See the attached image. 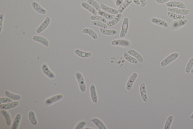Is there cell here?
Returning <instances> with one entry per match:
<instances>
[{
  "label": "cell",
  "mask_w": 193,
  "mask_h": 129,
  "mask_svg": "<svg viewBox=\"0 0 193 129\" xmlns=\"http://www.w3.org/2000/svg\"><path fill=\"white\" fill-rule=\"evenodd\" d=\"M51 22V19L47 16L43 22L42 23L40 26L37 28L36 30V33L37 34H40L45 30Z\"/></svg>",
  "instance_id": "obj_4"
},
{
  "label": "cell",
  "mask_w": 193,
  "mask_h": 129,
  "mask_svg": "<svg viewBox=\"0 0 193 129\" xmlns=\"http://www.w3.org/2000/svg\"><path fill=\"white\" fill-rule=\"evenodd\" d=\"M100 31L103 35L107 36H113L117 33V30H108L107 29L100 28Z\"/></svg>",
  "instance_id": "obj_26"
},
{
  "label": "cell",
  "mask_w": 193,
  "mask_h": 129,
  "mask_svg": "<svg viewBox=\"0 0 193 129\" xmlns=\"http://www.w3.org/2000/svg\"><path fill=\"white\" fill-rule=\"evenodd\" d=\"M122 15L121 13H118L116 15L115 17L113 20H111V21L107 22V25L108 26H115L120 21L121 19H122Z\"/></svg>",
  "instance_id": "obj_20"
},
{
  "label": "cell",
  "mask_w": 193,
  "mask_h": 129,
  "mask_svg": "<svg viewBox=\"0 0 193 129\" xmlns=\"http://www.w3.org/2000/svg\"><path fill=\"white\" fill-rule=\"evenodd\" d=\"M138 77V74L136 73H134L130 77L126 84V88L128 91H130L135 81Z\"/></svg>",
  "instance_id": "obj_7"
},
{
  "label": "cell",
  "mask_w": 193,
  "mask_h": 129,
  "mask_svg": "<svg viewBox=\"0 0 193 129\" xmlns=\"http://www.w3.org/2000/svg\"><path fill=\"white\" fill-rule=\"evenodd\" d=\"M90 92L91 97L93 103H97L98 102V95L95 86L94 84H92L90 87Z\"/></svg>",
  "instance_id": "obj_16"
},
{
  "label": "cell",
  "mask_w": 193,
  "mask_h": 129,
  "mask_svg": "<svg viewBox=\"0 0 193 129\" xmlns=\"http://www.w3.org/2000/svg\"><path fill=\"white\" fill-rule=\"evenodd\" d=\"M91 121L99 129H107L104 124L99 119L97 118H94L91 120Z\"/></svg>",
  "instance_id": "obj_27"
},
{
  "label": "cell",
  "mask_w": 193,
  "mask_h": 129,
  "mask_svg": "<svg viewBox=\"0 0 193 129\" xmlns=\"http://www.w3.org/2000/svg\"><path fill=\"white\" fill-rule=\"evenodd\" d=\"M151 22L155 24L158 25L163 27L167 28L169 26L168 24L166 21L157 17H153L151 18Z\"/></svg>",
  "instance_id": "obj_12"
},
{
  "label": "cell",
  "mask_w": 193,
  "mask_h": 129,
  "mask_svg": "<svg viewBox=\"0 0 193 129\" xmlns=\"http://www.w3.org/2000/svg\"><path fill=\"white\" fill-rule=\"evenodd\" d=\"M126 0H117L116 2V6H120L123 2H124Z\"/></svg>",
  "instance_id": "obj_43"
},
{
  "label": "cell",
  "mask_w": 193,
  "mask_h": 129,
  "mask_svg": "<svg viewBox=\"0 0 193 129\" xmlns=\"http://www.w3.org/2000/svg\"><path fill=\"white\" fill-rule=\"evenodd\" d=\"M74 53L78 56L83 58H88L90 57L92 55L91 52H86L82 51L79 49H76Z\"/></svg>",
  "instance_id": "obj_21"
},
{
  "label": "cell",
  "mask_w": 193,
  "mask_h": 129,
  "mask_svg": "<svg viewBox=\"0 0 193 129\" xmlns=\"http://www.w3.org/2000/svg\"><path fill=\"white\" fill-rule=\"evenodd\" d=\"M132 1L137 6H139L140 5V2L139 0H132Z\"/></svg>",
  "instance_id": "obj_45"
},
{
  "label": "cell",
  "mask_w": 193,
  "mask_h": 129,
  "mask_svg": "<svg viewBox=\"0 0 193 129\" xmlns=\"http://www.w3.org/2000/svg\"><path fill=\"white\" fill-rule=\"evenodd\" d=\"M4 15L3 14H1L0 15V28H1V32L2 30V26H3V21Z\"/></svg>",
  "instance_id": "obj_40"
},
{
  "label": "cell",
  "mask_w": 193,
  "mask_h": 129,
  "mask_svg": "<svg viewBox=\"0 0 193 129\" xmlns=\"http://www.w3.org/2000/svg\"><path fill=\"white\" fill-rule=\"evenodd\" d=\"M5 94H6L7 97L12 100H20L21 98V96L19 95L16 94L15 93H11V92L8 90L6 91Z\"/></svg>",
  "instance_id": "obj_30"
},
{
  "label": "cell",
  "mask_w": 193,
  "mask_h": 129,
  "mask_svg": "<svg viewBox=\"0 0 193 129\" xmlns=\"http://www.w3.org/2000/svg\"><path fill=\"white\" fill-rule=\"evenodd\" d=\"M82 33L89 35L94 40H96L98 39V37L97 33L91 29L84 28L82 31Z\"/></svg>",
  "instance_id": "obj_22"
},
{
  "label": "cell",
  "mask_w": 193,
  "mask_h": 129,
  "mask_svg": "<svg viewBox=\"0 0 193 129\" xmlns=\"http://www.w3.org/2000/svg\"><path fill=\"white\" fill-rule=\"evenodd\" d=\"M190 119H191L193 120V112L191 116H190Z\"/></svg>",
  "instance_id": "obj_46"
},
{
  "label": "cell",
  "mask_w": 193,
  "mask_h": 129,
  "mask_svg": "<svg viewBox=\"0 0 193 129\" xmlns=\"http://www.w3.org/2000/svg\"><path fill=\"white\" fill-rule=\"evenodd\" d=\"M174 120V116L172 115H170L168 117L167 120L164 126V128L165 129H170Z\"/></svg>",
  "instance_id": "obj_36"
},
{
  "label": "cell",
  "mask_w": 193,
  "mask_h": 129,
  "mask_svg": "<svg viewBox=\"0 0 193 129\" xmlns=\"http://www.w3.org/2000/svg\"><path fill=\"white\" fill-rule=\"evenodd\" d=\"M167 15L170 18L173 20H180L185 19V17L184 15L176 14L173 13L168 11L167 12Z\"/></svg>",
  "instance_id": "obj_28"
},
{
  "label": "cell",
  "mask_w": 193,
  "mask_h": 129,
  "mask_svg": "<svg viewBox=\"0 0 193 129\" xmlns=\"http://www.w3.org/2000/svg\"><path fill=\"white\" fill-rule=\"evenodd\" d=\"M140 92L143 101L147 102L148 101L147 92H146L145 84L144 83H141L140 86Z\"/></svg>",
  "instance_id": "obj_8"
},
{
  "label": "cell",
  "mask_w": 193,
  "mask_h": 129,
  "mask_svg": "<svg viewBox=\"0 0 193 129\" xmlns=\"http://www.w3.org/2000/svg\"><path fill=\"white\" fill-rule=\"evenodd\" d=\"M193 67V57L189 60L187 64L186 68H185V71L186 73L188 74L191 71Z\"/></svg>",
  "instance_id": "obj_38"
},
{
  "label": "cell",
  "mask_w": 193,
  "mask_h": 129,
  "mask_svg": "<svg viewBox=\"0 0 193 129\" xmlns=\"http://www.w3.org/2000/svg\"><path fill=\"white\" fill-rule=\"evenodd\" d=\"M141 7H144L146 5V0H139Z\"/></svg>",
  "instance_id": "obj_44"
},
{
  "label": "cell",
  "mask_w": 193,
  "mask_h": 129,
  "mask_svg": "<svg viewBox=\"0 0 193 129\" xmlns=\"http://www.w3.org/2000/svg\"><path fill=\"white\" fill-rule=\"evenodd\" d=\"M190 73H191V74H193V67L192 69H191V71H190Z\"/></svg>",
  "instance_id": "obj_47"
},
{
  "label": "cell",
  "mask_w": 193,
  "mask_h": 129,
  "mask_svg": "<svg viewBox=\"0 0 193 129\" xmlns=\"http://www.w3.org/2000/svg\"><path fill=\"white\" fill-rule=\"evenodd\" d=\"M90 19L93 21H99L101 22L104 23H107V20L105 18L101 16H98V15H94L90 16Z\"/></svg>",
  "instance_id": "obj_35"
},
{
  "label": "cell",
  "mask_w": 193,
  "mask_h": 129,
  "mask_svg": "<svg viewBox=\"0 0 193 129\" xmlns=\"http://www.w3.org/2000/svg\"><path fill=\"white\" fill-rule=\"evenodd\" d=\"M123 56H124L125 59H126L129 62L134 64H137L138 63V61L137 59L129 55L127 52H125L123 53Z\"/></svg>",
  "instance_id": "obj_25"
},
{
  "label": "cell",
  "mask_w": 193,
  "mask_h": 129,
  "mask_svg": "<svg viewBox=\"0 0 193 129\" xmlns=\"http://www.w3.org/2000/svg\"><path fill=\"white\" fill-rule=\"evenodd\" d=\"M32 6L34 9L40 14L45 15L47 13L46 10L42 7L37 2L35 1L33 2Z\"/></svg>",
  "instance_id": "obj_14"
},
{
  "label": "cell",
  "mask_w": 193,
  "mask_h": 129,
  "mask_svg": "<svg viewBox=\"0 0 193 129\" xmlns=\"http://www.w3.org/2000/svg\"><path fill=\"white\" fill-rule=\"evenodd\" d=\"M129 25V20L128 17H125L122 23V29L120 34V37L123 38L127 35L128 31Z\"/></svg>",
  "instance_id": "obj_2"
},
{
  "label": "cell",
  "mask_w": 193,
  "mask_h": 129,
  "mask_svg": "<svg viewBox=\"0 0 193 129\" xmlns=\"http://www.w3.org/2000/svg\"><path fill=\"white\" fill-rule=\"evenodd\" d=\"M87 3L89 4L92 7H94L98 12L101 11V8L99 4L94 1V0H88L87 1Z\"/></svg>",
  "instance_id": "obj_34"
},
{
  "label": "cell",
  "mask_w": 193,
  "mask_h": 129,
  "mask_svg": "<svg viewBox=\"0 0 193 129\" xmlns=\"http://www.w3.org/2000/svg\"><path fill=\"white\" fill-rule=\"evenodd\" d=\"M100 7L101 9L104 12L114 15H117L119 13L118 10L112 8L108 7L103 3L100 4Z\"/></svg>",
  "instance_id": "obj_15"
},
{
  "label": "cell",
  "mask_w": 193,
  "mask_h": 129,
  "mask_svg": "<svg viewBox=\"0 0 193 129\" xmlns=\"http://www.w3.org/2000/svg\"><path fill=\"white\" fill-rule=\"evenodd\" d=\"M111 44L113 46H128L129 42L127 40H117L112 41Z\"/></svg>",
  "instance_id": "obj_18"
},
{
  "label": "cell",
  "mask_w": 193,
  "mask_h": 129,
  "mask_svg": "<svg viewBox=\"0 0 193 129\" xmlns=\"http://www.w3.org/2000/svg\"><path fill=\"white\" fill-rule=\"evenodd\" d=\"M167 9V10L170 12L176 14L184 15V16L188 14L190 12V10H189L177 8L168 7Z\"/></svg>",
  "instance_id": "obj_5"
},
{
  "label": "cell",
  "mask_w": 193,
  "mask_h": 129,
  "mask_svg": "<svg viewBox=\"0 0 193 129\" xmlns=\"http://www.w3.org/2000/svg\"><path fill=\"white\" fill-rule=\"evenodd\" d=\"M64 96L62 94H58L55 96H53L51 98H48L45 101V104L47 105H50L52 104L60 101L62 99Z\"/></svg>",
  "instance_id": "obj_13"
},
{
  "label": "cell",
  "mask_w": 193,
  "mask_h": 129,
  "mask_svg": "<svg viewBox=\"0 0 193 129\" xmlns=\"http://www.w3.org/2000/svg\"><path fill=\"white\" fill-rule=\"evenodd\" d=\"M12 102V100L8 97H1L0 98V102L1 104L10 103Z\"/></svg>",
  "instance_id": "obj_39"
},
{
  "label": "cell",
  "mask_w": 193,
  "mask_h": 129,
  "mask_svg": "<svg viewBox=\"0 0 193 129\" xmlns=\"http://www.w3.org/2000/svg\"><path fill=\"white\" fill-rule=\"evenodd\" d=\"M1 113L6 119L7 124L8 126H10L12 124V120L9 113L8 112V111H6V110H3L1 111Z\"/></svg>",
  "instance_id": "obj_29"
},
{
  "label": "cell",
  "mask_w": 193,
  "mask_h": 129,
  "mask_svg": "<svg viewBox=\"0 0 193 129\" xmlns=\"http://www.w3.org/2000/svg\"><path fill=\"white\" fill-rule=\"evenodd\" d=\"M86 125V123L84 121L80 122L79 125H78L77 126L76 128V129H82Z\"/></svg>",
  "instance_id": "obj_41"
},
{
  "label": "cell",
  "mask_w": 193,
  "mask_h": 129,
  "mask_svg": "<svg viewBox=\"0 0 193 129\" xmlns=\"http://www.w3.org/2000/svg\"><path fill=\"white\" fill-rule=\"evenodd\" d=\"M42 70L44 74L49 78L54 79L55 77V75L50 70L48 66L46 64H43L42 65Z\"/></svg>",
  "instance_id": "obj_11"
},
{
  "label": "cell",
  "mask_w": 193,
  "mask_h": 129,
  "mask_svg": "<svg viewBox=\"0 0 193 129\" xmlns=\"http://www.w3.org/2000/svg\"><path fill=\"white\" fill-rule=\"evenodd\" d=\"M91 24L92 26H98L100 28L107 29L108 26L106 24L101 21H92Z\"/></svg>",
  "instance_id": "obj_37"
},
{
  "label": "cell",
  "mask_w": 193,
  "mask_h": 129,
  "mask_svg": "<svg viewBox=\"0 0 193 129\" xmlns=\"http://www.w3.org/2000/svg\"><path fill=\"white\" fill-rule=\"evenodd\" d=\"M19 102L17 101L12 102L6 103L1 104L0 108L2 110H8L15 108L19 105Z\"/></svg>",
  "instance_id": "obj_9"
},
{
  "label": "cell",
  "mask_w": 193,
  "mask_h": 129,
  "mask_svg": "<svg viewBox=\"0 0 193 129\" xmlns=\"http://www.w3.org/2000/svg\"><path fill=\"white\" fill-rule=\"evenodd\" d=\"M187 20L186 19L179 20L178 21H175L173 24L174 28H180L185 26L187 23Z\"/></svg>",
  "instance_id": "obj_33"
},
{
  "label": "cell",
  "mask_w": 193,
  "mask_h": 129,
  "mask_svg": "<svg viewBox=\"0 0 193 129\" xmlns=\"http://www.w3.org/2000/svg\"><path fill=\"white\" fill-rule=\"evenodd\" d=\"M81 6L83 8L87 10L92 14L94 15H98V11L94 8V7H92L91 6L89 5V4L87 2H82L81 3Z\"/></svg>",
  "instance_id": "obj_17"
},
{
  "label": "cell",
  "mask_w": 193,
  "mask_h": 129,
  "mask_svg": "<svg viewBox=\"0 0 193 129\" xmlns=\"http://www.w3.org/2000/svg\"><path fill=\"white\" fill-rule=\"evenodd\" d=\"M166 6L168 7L177 8L181 9H185L186 6L185 4L180 1H171L166 3Z\"/></svg>",
  "instance_id": "obj_10"
},
{
  "label": "cell",
  "mask_w": 193,
  "mask_h": 129,
  "mask_svg": "<svg viewBox=\"0 0 193 129\" xmlns=\"http://www.w3.org/2000/svg\"><path fill=\"white\" fill-rule=\"evenodd\" d=\"M21 118H22V115H21V114H17L16 115V117H15L14 121L13 123H12L11 129H18L20 122H21Z\"/></svg>",
  "instance_id": "obj_24"
},
{
  "label": "cell",
  "mask_w": 193,
  "mask_h": 129,
  "mask_svg": "<svg viewBox=\"0 0 193 129\" xmlns=\"http://www.w3.org/2000/svg\"><path fill=\"white\" fill-rule=\"evenodd\" d=\"M179 56L178 53L176 52L171 54L161 62L160 64L161 67H165L167 66L168 64L176 60L178 57Z\"/></svg>",
  "instance_id": "obj_1"
},
{
  "label": "cell",
  "mask_w": 193,
  "mask_h": 129,
  "mask_svg": "<svg viewBox=\"0 0 193 129\" xmlns=\"http://www.w3.org/2000/svg\"><path fill=\"white\" fill-rule=\"evenodd\" d=\"M32 39L34 41L42 44L46 47H48L50 45V43L47 39L42 36H39V35H34L33 36Z\"/></svg>",
  "instance_id": "obj_6"
},
{
  "label": "cell",
  "mask_w": 193,
  "mask_h": 129,
  "mask_svg": "<svg viewBox=\"0 0 193 129\" xmlns=\"http://www.w3.org/2000/svg\"><path fill=\"white\" fill-rule=\"evenodd\" d=\"M127 53L129 55L132 56L134 57L140 63H142L143 62V59L138 52H137L136 50H132V49H130L128 50Z\"/></svg>",
  "instance_id": "obj_19"
},
{
  "label": "cell",
  "mask_w": 193,
  "mask_h": 129,
  "mask_svg": "<svg viewBox=\"0 0 193 129\" xmlns=\"http://www.w3.org/2000/svg\"><path fill=\"white\" fill-rule=\"evenodd\" d=\"M28 116L31 123L34 126H37L38 122L35 112L32 111H30L29 112Z\"/></svg>",
  "instance_id": "obj_31"
},
{
  "label": "cell",
  "mask_w": 193,
  "mask_h": 129,
  "mask_svg": "<svg viewBox=\"0 0 193 129\" xmlns=\"http://www.w3.org/2000/svg\"><path fill=\"white\" fill-rule=\"evenodd\" d=\"M132 2V0H126L123 3L119 6L118 8V11L119 13H123V12L131 4Z\"/></svg>",
  "instance_id": "obj_23"
},
{
  "label": "cell",
  "mask_w": 193,
  "mask_h": 129,
  "mask_svg": "<svg viewBox=\"0 0 193 129\" xmlns=\"http://www.w3.org/2000/svg\"><path fill=\"white\" fill-rule=\"evenodd\" d=\"M98 14L100 16H103L104 18L108 20H112L116 17L115 15L107 13L103 11H101L98 13Z\"/></svg>",
  "instance_id": "obj_32"
},
{
  "label": "cell",
  "mask_w": 193,
  "mask_h": 129,
  "mask_svg": "<svg viewBox=\"0 0 193 129\" xmlns=\"http://www.w3.org/2000/svg\"><path fill=\"white\" fill-rule=\"evenodd\" d=\"M77 80L79 83V87L81 92H84L86 89V85L84 81V78L82 75L80 73H77L76 74Z\"/></svg>",
  "instance_id": "obj_3"
},
{
  "label": "cell",
  "mask_w": 193,
  "mask_h": 129,
  "mask_svg": "<svg viewBox=\"0 0 193 129\" xmlns=\"http://www.w3.org/2000/svg\"><path fill=\"white\" fill-rule=\"evenodd\" d=\"M170 0H156V2L159 4H163L166 3Z\"/></svg>",
  "instance_id": "obj_42"
}]
</instances>
